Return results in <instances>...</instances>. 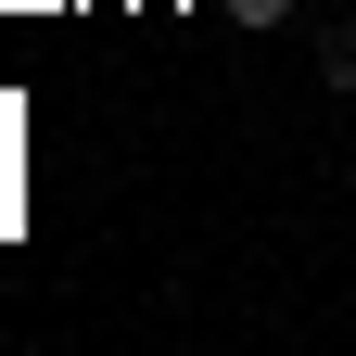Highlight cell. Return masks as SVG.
<instances>
[{"label":"cell","mask_w":356,"mask_h":356,"mask_svg":"<svg viewBox=\"0 0 356 356\" xmlns=\"http://www.w3.org/2000/svg\"><path fill=\"white\" fill-rule=\"evenodd\" d=\"M318 76H331V102H356V26L331 38V51H318Z\"/></svg>","instance_id":"cell-1"},{"label":"cell","mask_w":356,"mask_h":356,"mask_svg":"<svg viewBox=\"0 0 356 356\" xmlns=\"http://www.w3.org/2000/svg\"><path fill=\"white\" fill-rule=\"evenodd\" d=\"M229 13H242V26H293V0H229Z\"/></svg>","instance_id":"cell-2"}]
</instances>
